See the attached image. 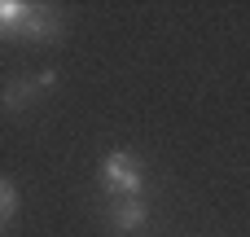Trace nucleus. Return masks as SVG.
<instances>
[{"label": "nucleus", "instance_id": "nucleus-1", "mask_svg": "<svg viewBox=\"0 0 250 237\" xmlns=\"http://www.w3.org/2000/svg\"><path fill=\"white\" fill-rule=\"evenodd\" d=\"M101 180H105V189H110L114 198H141V189H145V172H141L136 158L123 154V150L105 154V163H101Z\"/></svg>", "mask_w": 250, "mask_h": 237}, {"label": "nucleus", "instance_id": "nucleus-2", "mask_svg": "<svg viewBox=\"0 0 250 237\" xmlns=\"http://www.w3.org/2000/svg\"><path fill=\"white\" fill-rule=\"evenodd\" d=\"M145 220H149V207H145L141 198H114V202H110V224H114V233H136Z\"/></svg>", "mask_w": 250, "mask_h": 237}, {"label": "nucleus", "instance_id": "nucleus-3", "mask_svg": "<svg viewBox=\"0 0 250 237\" xmlns=\"http://www.w3.org/2000/svg\"><path fill=\"white\" fill-rule=\"evenodd\" d=\"M53 79H57V75H53V70H44V75H26V79L9 84V88H4V97H0V101H4V110H22V106H26L35 92H44Z\"/></svg>", "mask_w": 250, "mask_h": 237}, {"label": "nucleus", "instance_id": "nucleus-4", "mask_svg": "<svg viewBox=\"0 0 250 237\" xmlns=\"http://www.w3.org/2000/svg\"><path fill=\"white\" fill-rule=\"evenodd\" d=\"M31 9L35 4H26V0H0V35L22 40L26 35V22H31Z\"/></svg>", "mask_w": 250, "mask_h": 237}, {"label": "nucleus", "instance_id": "nucleus-5", "mask_svg": "<svg viewBox=\"0 0 250 237\" xmlns=\"http://www.w3.org/2000/svg\"><path fill=\"white\" fill-rule=\"evenodd\" d=\"M13 215H18V189H13V185L0 176V229H4Z\"/></svg>", "mask_w": 250, "mask_h": 237}]
</instances>
